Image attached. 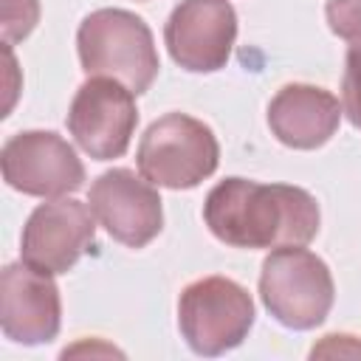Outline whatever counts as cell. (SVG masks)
<instances>
[{
    "label": "cell",
    "mask_w": 361,
    "mask_h": 361,
    "mask_svg": "<svg viewBox=\"0 0 361 361\" xmlns=\"http://www.w3.org/2000/svg\"><path fill=\"white\" fill-rule=\"evenodd\" d=\"M203 223L231 248H282L307 245L319 234L322 212L302 186L226 178L206 195Z\"/></svg>",
    "instance_id": "6da1fadb"
},
{
    "label": "cell",
    "mask_w": 361,
    "mask_h": 361,
    "mask_svg": "<svg viewBox=\"0 0 361 361\" xmlns=\"http://www.w3.org/2000/svg\"><path fill=\"white\" fill-rule=\"evenodd\" d=\"M76 51L87 76H110L135 96L158 76V48L149 25L127 8H96L76 31Z\"/></svg>",
    "instance_id": "7a4b0ae2"
},
{
    "label": "cell",
    "mask_w": 361,
    "mask_h": 361,
    "mask_svg": "<svg viewBox=\"0 0 361 361\" xmlns=\"http://www.w3.org/2000/svg\"><path fill=\"white\" fill-rule=\"evenodd\" d=\"M259 299L279 324L290 330H313L333 307V274L327 262L305 245L274 248L262 259Z\"/></svg>",
    "instance_id": "3957f363"
},
{
    "label": "cell",
    "mask_w": 361,
    "mask_h": 361,
    "mask_svg": "<svg viewBox=\"0 0 361 361\" xmlns=\"http://www.w3.org/2000/svg\"><path fill=\"white\" fill-rule=\"evenodd\" d=\"M135 164L152 186L195 189L214 175L220 164V144L212 127L200 118L166 113L144 130Z\"/></svg>",
    "instance_id": "277c9868"
},
{
    "label": "cell",
    "mask_w": 361,
    "mask_h": 361,
    "mask_svg": "<svg viewBox=\"0 0 361 361\" xmlns=\"http://www.w3.org/2000/svg\"><path fill=\"white\" fill-rule=\"evenodd\" d=\"M178 327L192 353L214 358L240 347L254 327L251 293L228 276L189 282L178 299Z\"/></svg>",
    "instance_id": "5b68a950"
},
{
    "label": "cell",
    "mask_w": 361,
    "mask_h": 361,
    "mask_svg": "<svg viewBox=\"0 0 361 361\" xmlns=\"http://www.w3.org/2000/svg\"><path fill=\"white\" fill-rule=\"evenodd\" d=\"M135 93L110 76L82 82L68 110V133L93 161L121 158L135 135Z\"/></svg>",
    "instance_id": "8992f818"
},
{
    "label": "cell",
    "mask_w": 361,
    "mask_h": 361,
    "mask_svg": "<svg viewBox=\"0 0 361 361\" xmlns=\"http://www.w3.org/2000/svg\"><path fill=\"white\" fill-rule=\"evenodd\" d=\"M3 180L31 197H68L85 183V164L54 130H23L0 149Z\"/></svg>",
    "instance_id": "52a82bcc"
},
{
    "label": "cell",
    "mask_w": 361,
    "mask_h": 361,
    "mask_svg": "<svg viewBox=\"0 0 361 361\" xmlns=\"http://www.w3.org/2000/svg\"><path fill=\"white\" fill-rule=\"evenodd\" d=\"M158 189L133 169L116 166L102 172L87 192L96 223L121 245L144 248L164 228V206Z\"/></svg>",
    "instance_id": "ba28073f"
},
{
    "label": "cell",
    "mask_w": 361,
    "mask_h": 361,
    "mask_svg": "<svg viewBox=\"0 0 361 361\" xmlns=\"http://www.w3.org/2000/svg\"><path fill=\"white\" fill-rule=\"evenodd\" d=\"M96 217L90 206L73 197H51L39 203L20 237V259L45 274H68L93 245Z\"/></svg>",
    "instance_id": "9c48e42d"
},
{
    "label": "cell",
    "mask_w": 361,
    "mask_h": 361,
    "mask_svg": "<svg viewBox=\"0 0 361 361\" xmlns=\"http://www.w3.org/2000/svg\"><path fill=\"white\" fill-rule=\"evenodd\" d=\"M234 39L237 11L228 0H180L164 25V42L172 62L192 73L226 68Z\"/></svg>",
    "instance_id": "30bf717a"
},
{
    "label": "cell",
    "mask_w": 361,
    "mask_h": 361,
    "mask_svg": "<svg viewBox=\"0 0 361 361\" xmlns=\"http://www.w3.org/2000/svg\"><path fill=\"white\" fill-rule=\"evenodd\" d=\"M62 324V299L54 274L8 262L0 271V327L3 336L34 347L56 338Z\"/></svg>",
    "instance_id": "8fae6325"
},
{
    "label": "cell",
    "mask_w": 361,
    "mask_h": 361,
    "mask_svg": "<svg viewBox=\"0 0 361 361\" xmlns=\"http://www.w3.org/2000/svg\"><path fill=\"white\" fill-rule=\"evenodd\" d=\"M341 113L344 110L330 90L293 82L279 87L268 102V127L276 141L290 149H316L336 135Z\"/></svg>",
    "instance_id": "7c38bea8"
},
{
    "label": "cell",
    "mask_w": 361,
    "mask_h": 361,
    "mask_svg": "<svg viewBox=\"0 0 361 361\" xmlns=\"http://www.w3.org/2000/svg\"><path fill=\"white\" fill-rule=\"evenodd\" d=\"M39 23V0H0L3 42L14 45L25 39Z\"/></svg>",
    "instance_id": "4fadbf2b"
},
{
    "label": "cell",
    "mask_w": 361,
    "mask_h": 361,
    "mask_svg": "<svg viewBox=\"0 0 361 361\" xmlns=\"http://www.w3.org/2000/svg\"><path fill=\"white\" fill-rule=\"evenodd\" d=\"M341 110L361 130V45H350L341 76Z\"/></svg>",
    "instance_id": "5bb4252c"
},
{
    "label": "cell",
    "mask_w": 361,
    "mask_h": 361,
    "mask_svg": "<svg viewBox=\"0 0 361 361\" xmlns=\"http://www.w3.org/2000/svg\"><path fill=\"white\" fill-rule=\"evenodd\" d=\"M327 25L350 45H361V0H327Z\"/></svg>",
    "instance_id": "9a60e30c"
},
{
    "label": "cell",
    "mask_w": 361,
    "mask_h": 361,
    "mask_svg": "<svg viewBox=\"0 0 361 361\" xmlns=\"http://www.w3.org/2000/svg\"><path fill=\"white\" fill-rule=\"evenodd\" d=\"M336 355L358 358L361 355V338H355L350 333H330L310 350V358H336Z\"/></svg>",
    "instance_id": "2e32d148"
}]
</instances>
